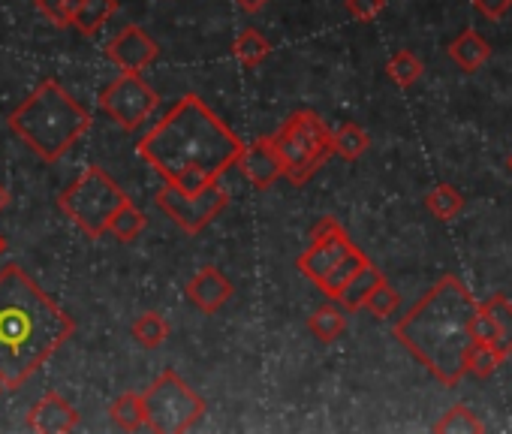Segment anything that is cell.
I'll list each match as a JSON object with an SVG mask.
<instances>
[{"mask_svg": "<svg viewBox=\"0 0 512 434\" xmlns=\"http://www.w3.org/2000/svg\"><path fill=\"white\" fill-rule=\"evenodd\" d=\"M272 142L281 154L284 178L299 187L308 184L317 175V169L332 157V130L311 109L290 115Z\"/></svg>", "mask_w": 512, "mask_h": 434, "instance_id": "obj_6", "label": "cell"}, {"mask_svg": "<svg viewBox=\"0 0 512 434\" xmlns=\"http://www.w3.org/2000/svg\"><path fill=\"white\" fill-rule=\"evenodd\" d=\"M479 308L491 317V323L497 329V353L500 356L512 353V305L503 296H491Z\"/></svg>", "mask_w": 512, "mask_h": 434, "instance_id": "obj_17", "label": "cell"}, {"mask_svg": "<svg viewBox=\"0 0 512 434\" xmlns=\"http://www.w3.org/2000/svg\"><path fill=\"white\" fill-rule=\"evenodd\" d=\"M4 248H7V242H4V239H0V254H4Z\"/></svg>", "mask_w": 512, "mask_h": 434, "instance_id": "obj_35", "label": "cell"}, {"mask_svg": "<svg viewBox=\"0 0 512 434\" xmlns=\"http://www.w3.org/2000/svg\"><path fill=\"white\" fill-rule=\"evenodd\" d=\"M476 10L488 19H503L512 7V0H473Z\"/></svg>", "mask_w": 512, "mask_h": 434, "instance_id": "obj_32", "label": "cell"}, {"mask_svg": "<svg viewBox=\"0 0 512 434\" xmlns=\"http://www.w3.org/2000/svg\"><path fill=\"white\" fill-rule=\"evenodd\" d=\"M133 338L139 341V347L145 350H157L163 347V341L169 338V326L157 311H145L136 323H133Z\"/></svg>", "mask_w": 512, "mask_h": 434, "instance_id": "obj_23", "label": "cell"}, {"mask_svg": "<svg viewBox=\"0 0 512 434\" xmlns=\"http://www.w3.org/2000/svg\"><path fill=\"white\" fill-rule=\"evenodd\" d=\"M112 13H115V0H79V13L73 19V28H79L85 37H91L109 22Z\"/></svg>", "mask_w": 512, "mask_h": 434, "instance_id": "obj_21", "label": "cell"}, {"mask_svg": "<svg viewBox=\"0 0 512 434\" xmlns=\"http://www.w3.org/2000/svg\"><path fill=\"white\" fill-rule=\"evenodd\" d=\"M28 425L31 431H40V434H67L79 425V413L61 392H46L34 404Z\"/></svg>", "mask_w": 512, "mask_h": 434, "instance_id": "obj_13", "label": "cell"}, {"mask_svg": "<svg viewBox=\"0 0 512 434\" xmlns=\"http://www.w3.org/2000/svg\"><path fill=\"white\" fill-rule=\"evenodd\" d=\"M145 230V214L133 205V199H127L115 214H112V221H109V230L106 233H112L118 242H136L139 239V233Z\"/></svg>", "mask_w": 512, "mask_h": 434, "instance_id": "obj_19", "label": "cell"}, {"mask_svg": "<svg viewBox=\"0 0 512 434\" xmlns=\"http://www.w3.org/2000/svg\"><path fill=\"white\" fill-rule=\"evenodd\" d=\"M371 139L368 133L359 127V124H341L335 133H332V154L344 157V160H356L368 151Z\"/></svg>", "mask_w": 512, "mask_h": 434, "instance_id": "obj_22", "label": "cell"}, {"mask_svg": "<svg viewBox=\"0 0 512 434\" xmlns=\"http://www.w3.org/2000/svg\"><path fill=\"white\" fill-rule=\"evenodd\" d=\"M7 202H10V193H7V187H4V184H0V211L7 208Z\"/></svg>", "mask_w": 512, "mask_h": 434, "instance_id": "obj_34", "label": "cell"}, {"mask_svg": "<svg viewBox=\"0 0 512 434\" xmlns=\"http://www.w3.org/2000/svg\"><path fill=\"white\" fill-rule=\"evenodd\" d=\"M509 166H512V157H509Z\"/></svg>", "mask_w": 512, "mask_h": 434, "instance_id": "obj_37", "label": "cell"}, {"mask_svg": "<svg viewBox=\"0 0 512 434\" xmlns=\"http://www.w3.org/2000/svg\"><path fill=\"white\" fill-rule=\"evenodd\" d=\"M383 281V275L371 266V263H365L347 284H344V290L338 293V299L335 302H341V308L344 311H359L362 305H365V299H368V293L377 287Z\"/></svg>", "mask_w": 512, "mask_h": 434, "instance_id": "obj_16", "label": "cell"}, {"mask_svg": "<svg viewBox=\"0 0 512 434\" xmlns=\"http://www.w3.org/2000/svg\"><path fill=\"white\" fill-rule=\"evenodd\" d=\"M235 4H238L244 13H260V10L269 4V0H235Z\"/></svg>", "mask_w": 512, "mask_h": 434, "instance_id": "obj_33", "label": "cell"}, {"mask_svg": "<svg viewBox=\"0 0 512 434\" xmlns=\"http://www.w3.org/2000/svg\"><path fill=\"white\" fill-rule=\"evenodd\" d=\"M500 359H503V356H497V350H491L488 344L473 341V347H470V353H467V371H473L476 377H488V374L497 371Z\"/></svg>", "mask_w": 512, "mask_h": 434, "instance_id": "obj_30", "label": "cell"}, {"mask_svg": "<svg viewBox=\"0 0 512 434\" xmlns=\"http://www.w3.org/2000/svg\"><path fill=\"white\" fill-rule=\"evenodd\" d=\"M232 281L220 272V269H214V266H205L190 284H187V299L199 308V311H205V314H217L229 299H232Z\"/></svg>", "mask_w": 512, "mask_h": 434, "instance_id": "obj_14", "label": "cell"}, {"mask_svg": "<svg viewBox=\"0 0 512 434\" xmlns=\"http://www.w3.org/2000/svg\"><path fill=\"white\" fill-rule=\"evenodd\" d=\"M160 55V46L136 25H127L109 46L106 58L121 70V73H142L148 64H154Z\"/></svg>", "mask_w": 512, "mask_h": 434, "instance_id": "obj_11", "label": "cell"}, {"mask_svg": "<svg viewBox=\"0 0 512 434\" xmlns=\"http://www.w3.org/2000/svg\"><path fill=\"white\" fill-rule=\"evenodd\" d=\"M109 413H112L115 425L124 428V431H139V428H145V401H142L139 392H124V395H118L115 404L109 407Z\"/></svg>", "mask_w": 512, "mask_h": 434, "instance_id": "obj_20", "label": "cell"}, {"mask_svg": "<svg viewBox=\"0 0 512 434\" xmlns=\"http://www.w3.org/2000/svg\"><path fill=\"white\" fill-rule=\"evenodd\" d=\"M130 196L112 181V175L100 166L82 172L61 196L58 208L70 217V221L88 233L91 239H100L109 230L112 214L127 202Z\"/></svg>", "mask_w": 512, "mask_h": 434, "instance_id": "obj_7", "label": "cell"}, {"mask_svg": "<svg viewBox=\"0 0 512 434\" xmlns=\"http://www.w3.org/2000/svg\"><path fill=\"white\" fill-rule=\"evenodd\" d=\"M428 208H431V214L440 217V221H452V217H458L464 208V196L452 184H440L428 193Z\"/></svg>", "mask_w": 512, "mask_h": 434, "instance_id": "obj_25", "label": "cell"}, {"mask_svg": "<svg viewBox=\"0 0 512 434\" xmlns=\"http://www.w3.org/2000/svg\"><path fill=\"white\" fill-rule=\"evenodd\" d=\"M386 73L392 76V82L395 85H401V88H410L419 76H422V61L413 55V52H407V49H401V52H395L392 58H389V64H386Z\"/></svg>", "mask_w": 512, "mask_h": 434, "instance_id": "obj_26", "label": "cell"}, {"mask_svg": "<svg viewBox=\"0 0 512 434\" xmlns=\"http://www.w3.org/2000/svg\"><path fill=\"white\" fill-rule=\"evenodd\" d=\"M476 302L467 287L446 275L398 326V341L443 383H458L467 371V353L473 347Z\"/></svg>", "mask_w": 512, "mask_h": 434, "instance_id": "obj_3", "label": "cell"}, {"mask_svg": "<svg viewBox=\"0 0 512 434\" xmlns=\"http://www.w3.org/2000/svg\"><path fill=\"white\" fill-rule=\"evenodd\" d=\"M368 263V257L350 242L344 227L335 217H323L314 227V242L311 248L299 257V272L314 281L329 299H338L344 284Z\"/></svg>", "mask_w": 512, "mask_h": 434, "instance_id": "obj_5", "label": "cell"}, {"mask_svg": "<svg viewBox=\"0 0 512 434\" xmlns=\"http://www.w3.org/2000/svg\"><path fill=\"white\" fill-rule=\"evenodd\" d=\"M100 106L112 121H118L124 130H136L148 121V115L157 109V94L148 88V82L139 73H121L103 94Z\"/></svg>", "mask_w": 512, "mask_h": 434, "instance_id": "obj_10", "label": "cell"}, {"mask_svg": "<svg viewBox=\"0 0 512 434\" xmlns=\"http://www.w3.org/2000/svg\"><path fill=\"white\" fill-rule=\"evenodd\" d=\"M0 392H4V383H0Z\"/></svg>", "mask_w": 512, "mask_h": 434, "instance_id": "obj_36", "label": "cell"}, {"mask_svg": "<svg viewBox=\"0 0 512 434\" xmlns=\"http://www.w3.org/2000/svg\"><path fill=\"white\" fill-rule=\"evenodd\" d=\"M238 166L256 190H269L278 178H284V163L272 139H256L253 145H244Z\"/></svg>", "mask_w": 512, "mask_h": 434, "instance_id": "obj_12", "label": "cell"}, {"mask_svg": "<svg viewBox=\"0 0 512 434\" xmlns=\"http://www.w3.org/2000/svg\"><path fill=\"white\" fill-rule=\"evenodd\" d=\"M157 205L166 217L184 230V233H202L214 217L229 205V193L220 187V181H211L193 193L175 187V184H163L157 193Z\"/></svg>", "mask_w": 512, "mask_h": 434, "instance_id": "obj_9", "label": "cell"}, {"mask_svg": "<svg viewBox=\"0 0 512 434\" xmlns=\"http://www.w3.org/2000/svg\"><path fill=\"white\" fill-rule=\"evenodd\" d=\"M449 55H452V61H455L461 70L473 73V70H479V67L491 58V46H488L476 31H464V34L449 46Z\"/></svg>", "mask_w": 512, "mask_h": 434, "instance_id": "obj_15", "label": "cell"}, {"mask_svg": "<svg viewBox=\"0 0 512 434\" xmlns=\"http://www.w3.org/2000/svg\"><path fill=\"white\" fill-rule=\"evenodd\" d=\"M76 323L16 263L0 272V383L19 389L73 335Z\"/></svg>", "mask_w": 512, "mask_h": 434, "instance_id": "obj_2", "label": "cell"}, {"mask_svg": "<svg viewBox=\"0 0 512 434\" xmlns=\"http://www.w3.org/2000/svg\"><path fill=\"white\" fill-rule=\"evenodd\" d=\"M308 329H311V335H317V341L332 344L335 338H341V335H344V329H347V317H344V311H341V308H335V305H323V308H317V311L308 317Z\"/></svg>", "mask_w": 512, "mask_h": 434, "instance_id": "obj_18", "label": "cell"}, {"mask_svg": "<svg viewBox=\"0 0 512 434\" xmlns=\"http://www.w3.org/2000/svg\"><path fill=\"white\" fill-rule=\"evenodd\" d=\"M235 58L244 64V67H260L269 55H272V46L263 34H256V31H244L238 34L235 46H232Z\"/></svg>", "mask_w": 512, "mask_h": 434, "instance_id": "obj_24", "label": "cell"}, {"mask_svg": "<svg viewBox=\"0 0 512 434\" xmlns=\"http://www.w3.org/2000/svg\"><path fill=\"white\" fill-rule=\"evenodd\" d=\"M244 142L196 97L178 100L160 124L139 139V154L154 172L187 193L220 181V175L238 163Z\"/></svg>", "mask_w": 512, "mask_h": 434, "instance_id": "obj_1", "label": "cell"}, {"mask_svg": "<svg viewBox=\"0 0 512 434\" xmlns=\"http://www.w3.org/2000/svg\"><path fill=\"white\" fill-rule=\"evenodd\" d=\"M37 10L55 25V28H73V19L79 13V0H34Z\"/></svg>", "mask_w": 512, "mask_h": 434, "instance_id": "obj_27", "label": "cell"}, {"mask_svg": "<svg viewBox=\"0 0 512 434\" xmlns=\"http://www.w3.org/2000/svg\"><path fill=\"white\" fill-rule=\"evenodd\" d=\"M434 431H485V425L467 410V407H461V404H455V407H449L446 413H443V419L434 425Z\"/></svg>", "mask_w": 512, "mask_h": 434, "instance_id": "obj_29", "label": "cell"}, {"mask_svg": "<svg viewBox=\"0 0 512 434\" xmlns=\"http://www.w3.org/2000/svg\"><path fill=\"white\" fill-rule=\"evenodd\" d=\"M398 305H401V296L386 284V278L368 293V299H365V305L362 308H368L374 317H392L395 311H398Z\"/></svg>", "mask_w": 512, "mask_h": 434, "instance_id": "obj_28", "label": "cell"}, {"mask_svg": "<svg viewBox=\"0 0 512 434\" xmlns=\"http://www.w3.org/2000/svg\"><path fill=\"white\" fill-rule=\"evenodd\" d=\"M142 401H145V425L157 434L190 431L205 413V398L196 395L175 371H163L142 392Z\"/></svg>", "mask_w": 512, "mask_h": 434, "instance_id": "obj_8", "label": "cell"}, {"mask_svg": "<svg viewBox=\"0 0 512 434\" xmlns=\"http://www.w3.org/2000/svg\"><path fill=\"white\" fill-rule=\"evenodd\" d=\"M10 127L34 154H40L46 163H55L88 133L91 115L61 88V82L46 79L10 115Z\"/></svg>", "mask_w": 512, "mask_h": 434, "instance_id": "obj_4", "label": "cell"}, {"mask_svg": "<svg viewBox=\"0 0 512 434\" xmlns=\"http://www.w3.org/2000/svg\"><path fill=\"white\" fill-rule=\"evenodd\" d=\"M386 7V0H347V10L353 19L359 22H371L380 16V10Z\"/></svg>", "mask_w": 512, "mask_h": 434, "instance_id": "obj_31", "label": "cell"}]
</instances>
